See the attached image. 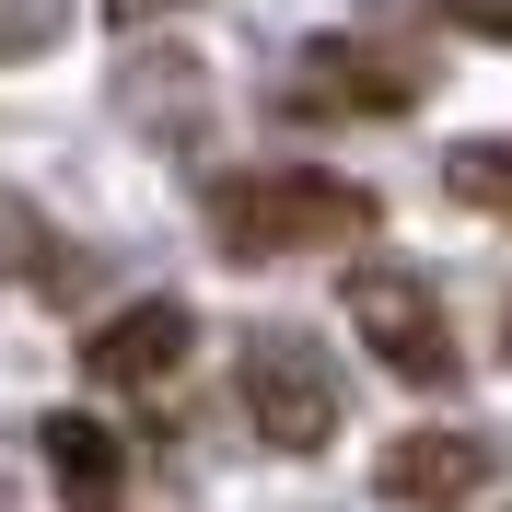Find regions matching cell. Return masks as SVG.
Listing matches in <instances>:
<instances>
[{"label":"cell","instance_id":"cell-1","mask_svg":"<svg viewBox=\"0 0 512 512\" xmlns=\"http://www.w3.org/2000/svg\"><path fill=\"white\" fill-rule=\"evenodd\" d=\"M210 233L233 256H303V245H361L373 233V187L315 175V163H268V175H222L210 187Z\"/></svg>","mask_w":512,"mask_h":512},{"label":"cell","instance_id":"cell-2","mask_svg":"<svg viewBox=\"0 0 512 512\" xmlns=\"http://www.w3.org/2000/svg\"><path fill=\"white\" fill-rule=\"evenodd\" d=\"M338 361L315 350V338H291V326H256L245 338V419L268 454H326L338 443Z\"/></svg>","mask_w":512,"mask_h":512},{"label":"cell","instance_id":"cell-3","mask_svg":"<svg viewBox=\"0 0 512 512\" xmlns=\"http://www.w3.org/2000/svg\"><path fill=\"white\" fill-rule=\"evenodd\" d=\"M350 326L396 384H454V315H443V291L419 268H396V256L350 268Z\"/></svg>","mask_w":512,"mask_h":512},{"label":"cell","instance_id":"cell-4","mask_svg":"<svg viewBox=\"0 0 512 512\" xmlns=\"http://www.w3.org/2000/svg\"><path fill=\"white\" fill-rule=\"evenodd\" d=\"M303 105H326V117H408L419 70L384 59V47H361V35H315V47H303Z\"/></svg>","mask_w":512,"mask_h":512},{"label":"cell","instance_id":"cell-5","mask_svg":"<svg viewBox=\"0 0 512 512\" xmlns=\"http://www.w3.org/2000/svg\"><path fill=\"white\" fill-rule=\"evenodd\" d=\"M187 350H198V315L152 291V303H117V315L82 338V373H94V384H163Z\"/></svg>","mask_w":512,"mask_h":512},{"label":"cell","instance_id":"cell-6","mask_svg":"<svg viewBox=\"0 0 512 512\" xmlns=\"http://www.w3.org/2000/svg\"><path fill=\"white\" fill-rule=\"evenodd\" d=\"M478 478H489L478 431H408V443H384V501H408V512H454Z\"/></svg>","mask_w":512,"mask_h":512},{"label":"cell","instance_id":"cell-7","mask_svg":"<svg viewBox=\"0 0 512 512\" xmlns=\"http://www.w3.org/2000/svg\"><path fill=\"white\" fill-rule=\"evenodd\" d=\"M35 454L59 466V489H70L82 512H117V478H128V454H117V431H105V419H82V408L35 419Z\"/></svg>","mask_w":512,"mask_h":512},{"label":"cell","instance_id":"cell-8","mask_svg":"<svg viewBox=\"0 0 512 512\" xmlns=\"http://www.w3.org/2000/svg\"><path fill=\"white\" fill-rule=\"evenodd\" d=\"M443 187L466 198V210H489V222H512V140H454Z\"/></svg>","mask_w":512,"mask_h":512},{"label":"cell","instance_id":"cell-9","mask_svg":"<svg viewBox=\"0 0 512 512\" xmlns=\"http://www.w3.org/2000/svg\"><path fill=\"white\" fill-rule=\"evenodd\" d=\"M70 35V0H0V59H35Z\"/></svg>","mask_w":512,"mask_h":512},{"label":"cell","instance_id":"cell-10","mask_svg":"<svg viewBox=\"0 0 512 512\" xmlns=\"http://www.w3.org/2000/svg\"><path fill=\"white\" fill-rule=\"evenodd\" d=\"M454 35H489V47H512V0H431Z\"/></svg>","mask_w":512,"mask_h":512},{"label":"cell","instance_id":"cell-11","mask_svg":"<svg viewBox=\"0 0 512 512\" xmlns=\"http://www.w3.org/2000/svg\"><path fill=\"white\" fill-rule=\"evenodd\" d=\"M152 12H187V0H105V24H152Z\"/></svg>","mask_w":512,"mask_h":512}]
</instances>
